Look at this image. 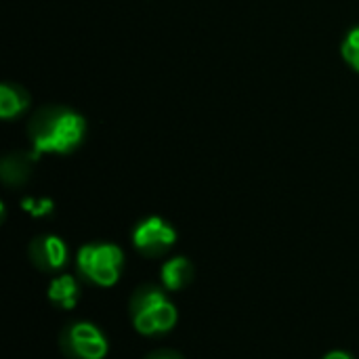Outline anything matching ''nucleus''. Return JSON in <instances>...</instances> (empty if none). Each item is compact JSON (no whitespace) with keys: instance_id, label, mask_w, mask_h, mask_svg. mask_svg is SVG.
Listing matches in <instances>:
<instances>
[{"instance_id":"1","label":"nucleus","mask_w":359,"mask_h":359,"mask_svg":"<svg viewBox=\"0 0 359 359\" xmlns=\"http://www.w3.org/2000/svg\"><path fill=\"white\" fill-rule=\"evenodd\" d=\"M86 122L69 109H46L32 124V158L42 154H69L84 139Z\"/></svg>"},{"instance_id":"2","label":"nucleus","mask_w":359,"mask_h":359,"mask_svg":"<svg viewBox=\"0 0 359 359\" xmlns=\"http://www.w3.org/2000/svg\"><path fill=\"white\" fill-rule=\"evenodd\" d=\"M164 286L156 284H141L130 301H128V316L133 328L143 337H164L168 334L179 320L175 303L168 299Z\"/></svg>"},{"instance_id":"3","label":"nucleus","mask_w":359,"mask_h":359,"mask_svg":"<svg viewBox=\"0 0 359 359\" xmlns=\"http://www.w3.org/2000/svg\"><path fill=\"white\" fill-rule=\"evenodd\" d=\"M78 276L99 288H111L120 282L124 269V252L111 242L84 244L76 255Z\"/></svg>"},{"instance_id":"4","label":"nucleus","mask_w":359,"mask_h":359,"mask_svg":"<svg viewBox=\"0 0 359 359\" xmlns=\"http://www.w3.org/2000/svg\"><path fill=\"white\" fill-rule=\"evenodd\" d=\"M59 349L67 359H105L109 351L103 330L84 320H74L59 334Z\"/></svg>"},{"instance_id":"5","label":"nucleus","mask_w":359,"mask_h":359,"mask_svg":"<svg viewBox=\"0 0 359 359\" xmlns=\"http://www.w3.org/2000/svg\"><path fill=\"white\" fill-rule=\"evenodd\" d=\"M133 246L145 259H160L177 244L175 227L162 217H147L133 229Z\"/></svg>"},{"instance_id":"6","label":"nucleus","mask_w":359,"mask_h":359,"mask_svg":"<svg viewBox=\"0 0 359 359\" xmlns=\"http://www.w3.org/2000/svg\"><path fill=\"white\" fill-rule=\"evenodd\" d=\"M27 257L38 271L59 273L61 269H65V265L69 261V250H67V244L59 236L46 233V236H38L29 242Z\"/></svg>"},{"instance_id":"7","label":"nucleus","mask_w":359,"mask_h":359,"mask_svg":"<svg viewBox=\"0 0 359 359\" xmlns=\"http://www.w3.org/2000/svg\"><path fill=\"white\" fill-rule=\"evenodd\" d=\"M194 278H196V269L187 257H172L164 261V265L160 267V282L168 292L185 290L194 282Z\"/></svg>"},{"instance_id":"8","label":"nucleus","mask_w":359,"mask_h":359,"mask_svg":"<svg viewBox=\"0 0 359 359\" xmlns=\"http://www.w3.org/2000/svg\"><path fill=\"white\" fill-rule=\"evenodd\" d=\"M46 294H48V301L57 309L69 311L80 301V282L74 276H69V273H61V276L50 280Z\"/></svg>"},{"instance_id":"9","label":"nucleus","mask_w":359,"mask_h":359,"mask_svg":"<svg viewBox=\"0 0 359 359\" xmlns=\"http://www.w3.org/2000/svg\"><path fill=\"white\" fill-rule=\"evenodd\" d=\"M29 105L27 95L13 84H2L0 86V116L4 120H11L19 114H23Z\"/></svg>"},{"instance_id":"10","label":"nucleus","mask_w":359,"mask_h":359,"mask_svg":"<svg viewBox=\"0 0 359 359\" xmlns=\"http://www.w3.org/2000/svg\"><path fill=\"white\" fill-rule=\"evenodd\" d=\"M32 156H11L2 162V179L6 185H21L29 175Z\"/></svg>"},{"instance_id":"11","label":"nucleus","mask_w":359,"mask_h":359,"mask_svg":"<svg viewBox=\"0 0 359 359\" xmlns=\"http://www.w3.org/2000/svg\"><path fill=\"white\" fill-rule=\"evenodd\" d=\"M343 57L355 72H359V27H353L347 34L343 42Z\"/></svg>"},{"instance_id":"12","label":"nucleus","mask_w":359,"mask_h":359,"mask_svg":"<svg viewBox=\"0 0 359 359\" xmlns=\"http://www.w3.org/2000/svg\"><path fill=\"white\" fill-rule=\"evenodd\" d=\"M21 208L27 212V215H32V217H46V215H50L53 212V208H55V204H53V200H48V198H42V200H36V198H23L21 200Z\"/></svg>"},{"instance_id":"13","label":"nucleus","mask_w":359,"mask_h":359,"mask_svg":"<svg viewBox=\"0 0 359 359\" xmlns=\"http://www.w3.org/2000/svg\"><path fill=\"white\" fill-rule=\"evenodd\" d=\"M145 359H185L181 353L172 351V349H156L149 355H145Z\"/></svg>"},{"instance_id":"14","label":"nucleus","mask_w":359,"mask_h":359,"mask_svg":"<svg viewBox=\"0 0 359 359\" xmlns=\"http://www.w3.org/2000/svg\"><path fill=\"white\" fill-rule=\"evenodd\" d=\"M322 359H355L351 353H347V351H341V349H334V351H330V353H326Z\"/></svg>"}]
</instances>
